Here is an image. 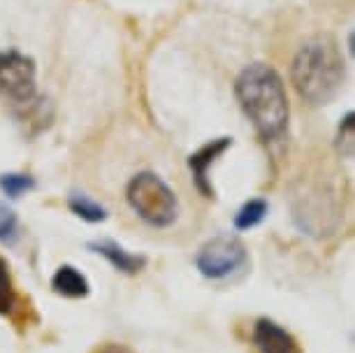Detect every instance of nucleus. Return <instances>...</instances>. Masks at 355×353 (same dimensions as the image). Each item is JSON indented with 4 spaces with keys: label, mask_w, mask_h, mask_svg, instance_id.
I'll return each instance as SVG.
<instances>
[{
    "label": "nucleus",
    "mask_w": 355,
    "mask_h": 353,
    "mask_svg": "<svg viewBox=\"0 0 355 353\" xmlns=\"http://www.w3.org/2000/svg\"><path fill=\"white\" fill-rule=\"evenodd\" d=\"M70 209L75 212L77 216H82L86 218V221H103V218L107 216V212L105 207H100L98 203H93L91 198H86V196H72L70 198Z\"/></svg>",
    "instance_id": "f8f14e48"
},
{
    "label": "nucleus",
    "mask_w": 355,
    "mask_h": 353,
    "mask_svg": "<svg viewBox=\"0 0 355 353\" xmlns=\"http://www.w3.org/2000/svg\"><path fill=\"white\" fill-rule=\"evenodd\" d=\"M246 263V246L234 235H216L198 251L196 265L207 279H225Z\"/></svg>",
    "instance_id": "20e7f679"
},
{
    "label": "nucleus",
    "mask_w": 355,
    "mask_h": 353,
    "mask_svg": "<svg viewBox=\"0 0 355 353\" xmlns=\"http://www.w3.org/2000/svg\"><path fill=\"white\" fill-rule=\"evenodd\" d=\"M96 353H132V351L123 344H107L103 349H98Z\"/></svg>",
    "instance_id": "dca6fc26"
},
{
    "label": "nucleus",
    "mask_w": 355,
    "mask_h": 353,
    "mask_svg": "<svg viewBox=\"0 0 355 353\" xmlns=\"http://www.w3.org/2000/svg\"><path fill=\"white\" fill-rule=\"evenodd\" d=\"M51 289L58 293V295L65 298H84L89 295V279H86L82 272L75 270L72 265H63V268L56 270V275L51 279Z\"/></svg>",
    "instance_id": "1a4fd4ad"
},
{
    "label": "nucleus",
    "mask_w": 355,
    "mask_h": 353,
    "mask_svg": "<svg viewBox=\"0 0 355 353\" xmlns=\"http://www.w3.org/2000/svg\"><path fill=\"white\" fill-rule=\"evenodd\" d=\"M0 96L26 105L35 96V63L19 51H0Z\"/></svg>",
    "instance_id": "39448f33"
},
{
    "label": "nucleus",
    "mask_w": 355,
    "mask_h": 353,
    "mask_svg": "<svg viewBox=\"0 0 355 353\" xmlns=\"http://www.w3.org/2000/svg\"><path fill=\"white\" fill-rule=\"evenodd\" d=\"M230 144H232L230 137H218V139H214V142L205 144L202 149L196 151V154L189 158V165L193 170V177H196V184H198V189L205 198H214V189H211V182H209V168Z\"/></svg>",
    "instance_id": "0eeeda50"
},
{
    "label": "nucleus",
    "mask_w": 355,
    "mask_h": 353,
    "mask_svg": "<svg viewBox=\"0 0 355 353\" xmlns=\"http://www.w3.org/2000/svg\"><path fill=\"white\" fill-rule=\"evenodd\" d=\"M234 93L260 137L277 139L284 135L288 126V98L277 70L263 63L249 65L234 84Z\"/></svg>",
    "instance_id": "f257e3e1"
},
{
    "label": "nucleus",
    "mask_w": 355,
    "mask_h": 353,
    "mask_svg": "<svg viewBox=\"0 0 355 353\" xmlns=\"http://www.w3.org/2000/svg\"><path fill=\"white\" fill-rule=\"evenodd\" d=\"M89 249H93L96 254H100L103 258H107L114 268L119 272H125V275H135L146 265V258L144 256H135V254H128L123 246H119L116 242H93L89 244Z\"/></svg>",
    "instance_id": "6e6552de"
},
{
    "label": "nucleus",
    "mask_w": 355,
    "mask_h": 353,
    "mask_svg": "<svg viewBox=\"0 0 355 353\" xmlns=\"http://www.w3.org/2000/svg\"><path fill=\"white\" fill-rule=\"evenodd\" d=\"M344 82V58L330 37L309 40L293 61V84L311 105H325Z\"/></svg>",
    "instance_id": "f03ea898"
},
{
    "label": "nucleus",
    "mask_w": 355,
    "mask_h": 353,
    "mask_svg": "<svg viewBox=\"0 0 355 353\" xmlns=\"http://www.w3.org/2000/svg\"><path fill=\"white\" fill-rule=\"evenodd\" d=\"M253 346L258 353H300L297 342L288 330L281 328L279 323L270 321V318H260L253 325Z\"/></svg>",
    "instance_id": "423d86ee"
},
{
    "label": "nucleus",
    "mask_w": 355,
    "mask_h": 353,
    "mask_svg": "<svg viewBox=\"0 0 355 353\" xmlns=\"http://www.w3.org/2000/svg\"><path fill=\"white\" fill-rule=\"evenodd\" d=\"M17 230H19V223H17L15 212L0 203V239H3V242H12V239L17 237Z\"/></svg>",
    "instance_id": "4468645a"
},
{
    "label": "nucleus",
    "mask_w": 355,
    "mask_h": 353,
    "mask_svg": "<svg viewBox=\"0 0 355 353\" xmlns=\"http://www.w3.org/2000/svg\"><path fill=\"white\" fill-rule=\"evenodd\" d=\"M265 214H267L265 200H249V203L237 212V216H234V225H237L239 230H249L263 221Z\"/></svg>",
    "instance_id": "9b49d317"
},
{
    "label": "nucleus",
    "mask_w": 355,
    "mask_h": 353,
    "mask_svg": "<svg viewBox=\"0 0 355 353\" xmlns=\"http://www.w3.org/2000/svg\"><path fill=\"white\" fill-rule=\"evenodd\" d=\"M125 198L132 212L153 228H167L177 221L179 200L174 191L153 172H139L130 179Z\"/></svg>",
    "instance_id": "7ed1b4c3"
},
{
    "label": "nucleus",
    "mask_w": 355,
    "mask_h": 353,
    "mask_svg": "<svg viewBox=\"0 0 355 353\" xmlns=\"http://www.w3.org/2000/svg\"><path fill=\"white\" fill-rule=\"evenodd\" d=\"M19 311V293L12 282L8 263L0 258V314L15 318Z\"/></svg>",
    "instance_id": "9d476101"
},
{
    "label": "nucleus",
    "mask_w": 355,
    "mask_h": 353,
    "mask_svg": "<svg viewBox=\"0 0 355 353\" xmlns=\"http://www.w3.org/2000/svg\"><path fill=\"white\" fill-rule=\"evenodd\" d=\"M353 137H355V123H353V114H348L339 128V149L348 158L353 156Z\"/></svg>",
    "instance_id": "2eb2a0df"
},
{
    "label": "nucleus",
    "mask_w": 355,
    "mask_h": 353,
    "mask_svg": "<svg viewBox=\"0 0 355 353\" xmlns=\"http://www.w3.org/2000/svg\"><path fill=\"white\" fill-rule=\"evenodd\" d=\"M0 189H3L5 193H8L10 198H19L24 196L26 191L33 189V179L28 175H3L0 177Z\"/></svg>",
    "instance_id": "ddd939ff"
}]
</instances>
